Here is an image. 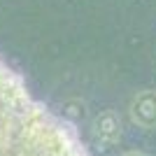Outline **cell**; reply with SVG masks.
Here are the masks:
<instances>
[{
  "instance_id": "6da1fadb",
  "label": "cell",
  "mask_w": 156,
  "mask_h": 156,
  "mask_svg": "<svg viewBox=\"0 0 156 156\" xmlns=\"http://www.w3.org/2000/svg\"><path fill=\"white\" fill-rule=\"evenodd\" d=\"M0 156H89L75 126L30 93L0 58Z\"/></svg>"
},
{
  "instance_id": "7a4b0ae2",
  "label": "cell",
  "mask_w": 156,
  "mask_h": 156,
  "mask_svg": "<svg viewBox=\"0 0 156 156\" xmlns=\"http://www.w3.org/2000/svg\"><path fill=\"white\" fill-rule=\"evenodd\" d=\"M128 117L137 128H156V89L137 91L128 105Z\"/></svg>"
},
{
  "instance_id": "3957f363",
  "label": "cell",
  "mask_w": 156,
  "mask_h": 156,
  "mask_svg": "<svg viewBox=\"0 0 156 156\" xmlns=\"http://www.w3.org/2000/svg\"><path fill=\"white\" fill-rule=\"evenodd\" d=\"M91 133L100 142L114 144L121 137V119L117 117V112H112V110L98 112L91 121Z\"/></svg>"
},
{
  "instance_id": "277c9868",
  "label": "cell",
  "mask_w": 156,
  "mask_h": 156,
  "mask_svg": "<svg viewBox=\"0 0 156 156\" xmlns=\"http://www.w3.org/2000/svg\"><path fill=\"white\" fill-rule=\"evenodd\" d=\"M61 117L68 121V124H79L82 119L86 117V105L82 103V100H77V98H72V100H65V105H63V114Z\"/></svg>"
},
{
  "instance_id": "5b68a950",
  "label": "cell",
  "mask_w": 156,
  "mask_h": 156,
  "mask_svg": "<svg viewBox=\"0 0 156 156\" xmlns=\"http://www.w3.org/2000/svg\"><path fill=\"white\" fill-rule=\"evenodd\" d=\"M124 156H147V154H142V151H126Z\"/></svg>"
}]
</instances>
